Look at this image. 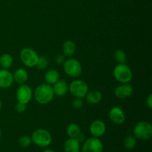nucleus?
<instances>
[{"mask_svg":"<svg viewBox=\"0 0 152 152\" xmlns=\"http://www.w3.org/2000/svg\"><path fill=\"white\" fill-rule=\"evenodd\" d=\"M31 140L37 146L47 147L51 143L52 136L48 131L43 129H38L33 132Z\"/></svg>","mask_w":152,"mask_h":152,"instance_id":"obj_3","label":"nucleus"},{"mask_svg":"<svg viewBox=\"0 0 152 152\" xmlns=\"http://www.w3.org/2000/svg\"><path fill=\"white\" fill-rule=\"evenodd\" d=\"M18 142H19V145L22 146V148H28L31 145L32 140H31V138L30 137L27 136V135H23L19 138Z\"/></svg>","mask_w":152,"mask_h":152,"instance_id":"obj_25","label":"nucleus"},{"mask_svg":"<svg viewBox=\"0 0 152 152\" xmlns=\"http://www.w3.org/2000/svg\"><path fill=\"white\" fill-rule=\"evenodd\" d=\"M65 61V56L63 54H58L55 57V62L57 65H62Z\"/></svg>","mask_w":152,"mask_h":152,"instance_id":"obj_28","label":"nucleus"},{"mask_svg":"<svg viewBox=\"0 0 152 152\" xmlns=\"http://www.w3.org/2000/svg\"><path fill=\"white\" fill-rule=\"evenodd\" d=\"M108 117L114 124L121 125L126 121V114L123 110L119 106L112 107L108 113Z\"/></svg>","mask_w":152,"mask_h":152,"instance_id":"obj_10","label":"nucleus"},{"mask_svg":"<svg viewBox=\"0 0 152 152\" xmlns=\"http://www.w3.org/2000/svg\"><path fill=\"white\" fill-rule=\"evenodd\" d=\"M1 137V127H0V139Z\"/></svg>","mask_w":152,"mask_h":152,"instance_id":"obj_33","label":"nucleus"},{"mask_svg":"<svg viewBox=\"0 0 152 152\" xmlns=\"http://www.w3.org/2000/svg\"><path fill=\"white\" fill-rule=\"evenodd\" d=\"M66 133L69 138H77L81 133V129L78 124L72 123L68 125L67 127Z\"/></svg>","mask_w":152,"mask_h":152,"instance_id":"obj_20","label":"nucleus"},{"mask_svg":"<svg viewBox=\"0 0 152 152\" xmlns=\"http://www.w3.org/2000/svg\"><path fill=\"white\" fill-rule=\"evenodd\" d=\"M103 144L102 141L97 137L88 138L84 142L82 148V152H102Z\"/></svg>","mask_w":152,"mask_h":152,"instance_id":"obj_9","label":"nucleus"},{"mask_svg":"<svg viewBox=\"0 0 152 152\" xmlns=\"http://www.w3.org/2000/svg\"><path fill=\"white\" fill-rule=\"evenodd\" d=\"M62 54L65 56V57H71L76 52V45L71 40H66L65 42L63 43L62 47Z\"/></svg>","mask_w":152,"mask_h":152,"instance_id":"obj_18","label":"nucleus"},{"mask_svg":"<svg viewBox=\"0 0 152 152\" xmlns=\"http://www.w3.org/2000/svg\"><path fill=\"white\" fill-rule=\"evenodd\" d=\"M53 86L54 96H63L68 93V85L65 80H59Z\"/></svg>","mask_w":152,"mask_h":152,"instance_id":"obj_14","label":"nucleus"},{"mask_svg":"<svg viewBox=\"0 0 152 152\" xmlns=\"http://www.w3.org/2000/svg\"><path fill=\"white\" fill-rule=\"evenodd\" d=\"M15 109L19 114H22V113H24L27 109V105L26 104L21 103V102H17V103L15 105Z\"/></svg>","mask_w":152,"mask_h":152,"instance_id":"obj_27","label":"nucleus"},{"mask_svg":"<svg viewBox=\"0 0 152 152\" xmlns=\"http://www.w3.org/2000/svg\"><path fill=\"white\" fill-rule=\"evenodd\" d=\"M20 59L22 63L28 68H33L37 65L39 59L38 53L33 48H25L20 52Z\"/></svg>","mask_w":152,"mask_h":152,"instance_id":"obj_7","label":"nucleus"},{"mask_svg":"<svg viewBox=\"0 0 152 152\" xmlns=\"http://www.w3.org/2000/svg\"><path fill=\"white\" fill-rule=\"evenodd\" d=\"M134 93V88L129 83H123L114 89V96L120 99H126L132 96Z\"/></svg>","mask_w":152,"mask_h":152,"instance_id":"obj_12","label":"nucleus"},{"mask_svg":"<svg viewBox=\"0 0 152 152\" xmlns=\"http://www.w3.org/2000/svg\"><path fill=\"white\" fill-rule=\"evenodd\" d=\"M49 65V61L47 57L44 56H39L38 61H37V63L36 67L38 68L39 70H45V68H48Z\"/></svg>","mask_w":152,"mask_h":152,"instance_id":"obj_24","label":"nucleus"},{"mask_svg":"<svg viewBox=\"0 0 152 152\" xmlns=\"http://www.w3.org/2000/svg\"><path fill=\"white\" fill-rule=\"evenodd\" d=\"M80 142L76 138H68L64 143L65 152H80Z\"/></svg>","mask_w":152,"mask_h":152,"instance_id":"obj_15","label":"nucleus"},{"mask_svg":"<svg viewBox=\"0 0 152 152\" xmlns=\"http://www.w3.org/2000/svg\"><path fill=\"white\" fill-rule=\"evenodd\" d=\"M34 99L40 105H46L52 101L54 96L53 87L47 83H42L37 86L34 93Z\"/></svg>","mask_w":152,"mask_h":152,"instance_id":"obj_1","label":"nucleus"},{"mask_svg":"<svg viewBox=\"0 0 152 152\" xmlns=\"http://www.w3.org/2000/svg\"><path fill=\"white\" fill-rule=\"evenodd\" d=\"M87 102L91 105H95L97 104L102 100V94L100 91L97 90H93L88 91L87 94L85 96Z\"/></svg>","mask_w":152,"mask_h":152,"instance_id":"obj_17","label":"nucleus"},{"mask_svg":"<svg viewBox=\"0 0 152 152\" xmlns=\"http://www.w3.org/2000/svg\"><path fill=\"white\" fill-rule=\"evenodd\" d=\"M123 145H124L125 148H127V149H133L137 145L136 137L134 136H132V135H128L125 138Z\"/></svg>","mask_w":152,"mask_h":152,"instance_id":"obj_23","label":"nucleus"},{"mask_svg":"<svg viewBox=\"0 0 152 152\" xmlns=\"http://www.w3.org/2000/svg\"><path fill=\"white\" fill-rule=\"evenodd\" d=\"M71 105H72V107L74 109H80L83 106V101L80 98L75 97L74 99H73L72 102H71Z\"/></svg>","mask_w":152,"mask_h":152,"instance_id":"obj_26","label":"nucleus"},{"mask_svg":"<svg viewBox=\"0 0 152 152\" xmlns=\"http://www.w3.org/2000/svg\"><path fill=\"white\" fill-rule=\"evenodd\" d=\"M13 56L9 53H3L0 56V66L4 69H9L13 65Z\"/></svg>","mask_w":152,"mask_h":152,"instance_id":"obj_21","label":"nucleus"},{"mask_svg":"<svg viewBox=\"0 0 152 152\" xmlns=\"http://www.w3.org/2000/svg\"><path fill=\"white\" fill-rule=\"evenodd\" d=\"M17 102L23 104H28L33 97V91L29 86L25 84L20 85L16 94Z\"/></svg>","mask_w":152,"mask_h":152,"instance_id":"obj_8","label":"nucleus"},{"mask_svg":"<svg viewBox=\"0 0 152 152\" xmlns=\"http://www.w3.org/2000/svg\"><path fill=\"white\" fill-rule=\"evenodd\" d=\"M13 74L7 69L0 70V88H8L13 85Z\"/></svg>","mask_w":152,"mask_h":152,"instance_id":"obj_13","label":"nucleus"},{"mask_svg":"<svg viewBox=\"0 0 152 152\" xmlns=\"http://www.w3.org/2000/svg\"><path fill=\"white\" fill-rule=\"evenodd\" d=\"M13 81L17 84H25L28 79V73L24 68H18L13 74Z\"/></svg>","mask_w":152,"mask_h":152,"instance_id":"obj_16","label":"nucleus"},{"mask_svg":"<svg viewBox=\"0 0 152 152\" xmlns=\"http://www.w3.org/2000/svg\"><path fill=\"white\" fill-rule=\"evenodd\" d=\"M146 105L148 107V108L151 109L152 108V94H149L146 99Z\"/></svg>","mask_w":152,"mask_h":152,"instance_id":"obj_29","label":"nucleus"},{"mask_svg":"<svg viewBox=\"0 0 152 152\" xmlns=\"http://www.w3.org/2000/svg\"><path fill=\"white\" fill-rule=\"evenodd\" d=\"M62 65L65 74L73 78L79 77L83 72V68L80 62L74 58H68Z\"/></svg>","mask_w":152,"mask_h":152,"instance_id":"obj_5","label":"nucleus"},{"mask_svg":"<svg viewBox=\"0 0 152 152\" xmlns=\"http://www.w3.org/2000/svg\"><path fill=\"white\" fill-rule=\"evenodd\" d=\"M68 90L74 97L83 99L88 92V85L84 80H75L70 83Z\"/></svg>","mask_w":152,"mask_h":152,"instance_id":"obj_6","label":"nucleus"},{"mask_svg":"<svg viewBox=\"0 0 152 152\" xmlns=\"http://www.w3.org/2000/svg\"><path fill=\"white\" fill-rule=\"evenodd\" d=\"M1 107H2V102H1V101L0 100V109L1 108Z\"/></svg>","mask_w":152,"mask_h":152,"instance_id":"obj_32","label":"nucleus"},{"mask_svg":"<svg viewBox=\"0 0 152 152\" xmlns=\"http://www.w3.org/2000/svg\"><path fill=\"white\" fill-rule=\"evenodd\" d=\"M43 152H55V151L52 149H45V151H43Z\"/></svg>","mask_w":152,"mask_h":152,"instance_id":"obj_31","label":"nucleus"},{"mask_svg":"<svg viewBox=\"0 0 152 152\" xmlns=\"http://www.w3.org/2000/svg\"><path fill=\"white\" fill-rule=\"evenodd\" d=\"M59 80V74L56 70L50 69L48 70V71L45 73V80L47 84L53 86V85H54Z\"/></svg>","mask_w":152,"mask_h":152,"instance_id":"obj_19","label":"nucleus"},{"mask_svg":"<svg viewBox=\"0 0 152 152\" xmlns=\"http://www.w3.org/2000/svg\"><path fill=\"white\" fill-rule=\"evenodd\" d=\"M76 139L77 140L79 141V142H83V140H84V139H85V135H84V134L83 133H80V134L78 135V137H77V138H76Z\"/></svg>","mask_w":152,"mask_h":152,"instance_id":"obj_30","label":"nucleus"},{"mask_svg":"<svg viewBox=\"0 0 152 152\" xmlns=\"http://www.w3.org/2000/svg\"><path fill=\"white\" fill-rule=\"evenodd\" d=\"M114 60L118 64H125L127 61V56H126V53L124 52V50H121V49L115 50L114 53Z\"/></svg>","mask_w":152,"mask_h":152,"instance_id":"obj_22","label":"nucleus"},{"mask_svg":"<svg viewBox=\"0 0 152 152\" xmlns=\"http://www.w3.org/2000/svg\"><path fill=\"white\" fill-rule=\"evenodd\" d=\"M113 75L114 79L121 84L129 83L133 79V73L129 65L125 64H118L114 68Z\"/></svg>","mask_w":152,"mask_h":152,"instance_id":"obj_2","label":"nucleus"},{"mask_svg":"<svg viewBox=\"0 0 152 152\" xmlns=\"http://www.w3.org/2000/svg\"><path fill=\"white\" fill-rule=\"evenodd\" d=\"M89 131L92 137L99 138L103 136L106 132V125L102 120H96L91 123Z\"/></svg>","mask_w":152,"mask_h":152,"instance_id":"obj_11","label":"nucleus"},{"mask_svg":"<svg viewBox=\"0 0 152 152\" xmlns=\"http://www.w3.org/2000/svg\"><path fill=\"white\" fill-rule=\"evenodd\" d=\"M133 132L137 139L148 140L152 137V126L149 122L140 121L134 126Z\"/></svg>","mask_w":152,"mask_h":152,"instance_id":"obj_4","label":"nucleus"}]
</instances>
